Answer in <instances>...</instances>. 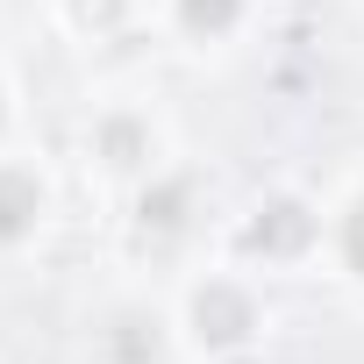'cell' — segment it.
Listing matches in <instances>:
<instances>
[{
	"label": "cell",
	"instance_id": "1",
	"mask_svg": "<svg viewBox=\"0 0 364 364\" xmlns=\"http://www.w3.org/2000/svg\"><path fill=\"white\" fill-rule=\"evenodd\" d=\"M215 236H222V222H215L208 171L186 164V157H171L157 178H143L122 200V215H114L122 272H136V279H178L186 264L208 257Z\"/></svg>",
	"mask_w": 364,
	"mask_h": 364
},
{
	"label": "cell",
	"instance_id": "2",
	"mask_svg": "<svg viewBox=\"0 0 364 364\" xmlns=\"http://www.w3.org/2000/svg\"><path fill=\"white\" fill-rule=\"evenodd\" d=\"M164 293H171V314H178V336H186L193 364H250L272 336V293L229 250L186 264Z\"/></svg>",
	"mask_w": 364,
	"mask_h": 364
},
{
	"label": "cell",
	"instance_id": "3",
	"mask_svg": "<svg viewBox=\"0 0 364 364\" xmlns=\"http://www.w3.org/2000/svg\"><path fill=\"white\" fill-rule=\"evenodd\" d=\"M171 157H178V136H171V122H164V107L150 93H100L72 122V164L107 200H129Z\"/></svg>",
	"mask_w": 364,
	"mask_h": 364
},
{
	"label": "cell",
	"instance_id": "4",
	"mask_svg": "<svg viewBox=\"0 0 364 364\" xmlns=\"http://www.w3.org/2000/svg\"><path fill=\"white\" fill-rule=\"evenodd\" d=\"M72 357L79 364H193L186 336H178V314H171V293L136 279V272L114 279L107 293H93V307L79 314Z\"/></svg>",
	"mask_w": 364,
	"mask_h": 364
},
{
	"label": "cell",
	"instance_id": "5",
	"mask_svg": "<svg viewBox=\"0 0 364 364\" xmlns=\"http://www.w3.org/2000/svg\"><path fill=\"white\" fill-rule=\"evenodd\" d=\"M222 250L236 264H250L257 279H293V272H314L328 257V208L300 186H272L257 193L243 215L222 222Z\"/></svg>",
	"mask_w": 364,
	"mask_h": 364
},
{
	"label": "cell",
	"instance_id": "6",
	"mask_svg": "<svg viewBox=\"0 0 364 364\" xmlns=\"http://www.w3.org/2000/svg\"><path fill=\"white\" fill-rule=\"evenodd\" d=\"M58 208H65V193H58L50 157H36L29 143H8L0 150V264L36 257L58 229Z\"/></svg>",
	"mask_w": 364,
	"mask_h": 364
},
{
	"label": "cell",
	"instance_id": "7",
	"mask_svg": "<svg viewBox=\"0 0 364 364\" xmlns=\"http://www.w3.org/2000/svg\"><path fill=\"white\" fill-rule=\"evenodd\" d=\"M150 15L157 29L178 43V50H193V58H222L250 36L257 22V0H150Z\"/></svg>",
	"mask_w": 364,
	"mask_h": 364
},
{
	"label": "cell",
	"instance_id": "8",
	"mask_svg": "<svg viewBox=\"0 0 364 364\" xmlns=\"http://www.w3.org/2000/svg\"><path fill=\"white\" fill-rule=\"evenodd\" d=\"M350 293H364V178L328 200V257H321Z\"/></svg>",
	"mask_w": 364,
	"mask_h": 364
},
{
	"label": "cell",
	"instance_id": "9",
	"mask_svg": "<svg viewBox=\"0 0 364 364\" xmlns=\"http://www.w3.org/2000/svg\"><path fill=\"white\" fill-rule=\"evenodd\" d=\"M58 22L72 43H114L122 29L150 22V0H58Z\"/></svg>",
	"mask_w": 364,
	"mask_h": 364
},
{
	"label": "cell",
	"instance_id": "10",
	"mask_svg": "<svg viewBox=\"0 0 364 364\" xmlns=\"http://www.w3.org/2000/svg\"><path fill=\"white\" fill-rule=\"evenodd\" d=\"M8 143H22V86L15 72H0V150Z\"/></svg>",
	"mask_w": 364,
	"mask_h": 364
}]
</instances>
